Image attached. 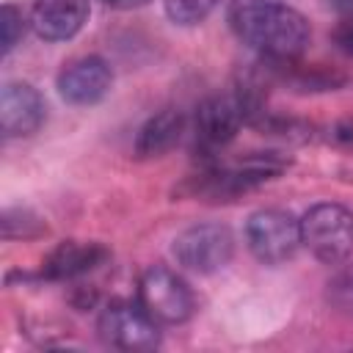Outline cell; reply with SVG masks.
Instances as JSON below:
<instances>
[{"label": "cell", "instance_id": "7", "mask_svg": "<svg viewBox=\"0 0 353 353\" xmlns=\"http://www.w3.org/2000/svg\"><path fill=\"white\" fill-rule=\"evenodd\" d=\"M47 116L41 94L28 83H6L0 94V130L6 138L33 135Z\"/></svg>", "mask_w": 353, "mask_h": 353}, {"label": "cell", "instance_id": "4", "mask_svg": "<svg viewBox=\"0 0 353 353\" xmlns=\"http://www.w3.org/2000/svg\"><path fill=\"white\" fill-rule=\"evenodd\" d=\"M138 303L163 325L185 323L193 314V292L171 268L154 265L138 281Z\"/></svg>", "mask_w": 353, "mask_h": 353}, {"label": "cell", "instance_id": "9", "mask_svg": "<svg viewBox=\"0 0 353 353\" xmlns=\"http://www.w3.org/2000/svg\"><path fill=\"white\" fill-rule=\"evenodd\" d=\"M245 113L248 110L240 97H210L196 110V138L204 146H223L237 135L245 121Z\"/></svg>", "mask_w": 353, "mask_h": 353}, {"label": "cell", "instance_id": "5", "mask_svg": "<svg viewBox=\"0 0 353 353\" xmlns=\"http://www.w3.org/2000/svg\"><path fill=\"white\" fill-rule=\"evenodd\" d=\"M234 237L221 223H196L174 240V256L193 273H215L232 262Z\"/></svg>", "mask_w": 353, "mask_h": 353}, {"label": "cell", "instance_id": "13", "mask_svg": "<svg viewBox=\"0 0 353 353\" xmlns=\"http://www.w3.org/2000/svg\"><path fill=\"white\" fill-rule=\"evenodd\" d=\"M218 0H163V8L171 22L176 25H196L210 17Z\"/></svg>", "mask_w": 353, "mask_h": 353}, {"label": "cell", "instance_id": "15", "mask_svg": "<svg viewBox=\"0 0 353 353\" xmlns=\"http://www.w3.org/2000/svg\"><path fill=\"white\" fill-rule=\"evenodd\" d=\"M334 39H336L339 50H345V52H350V55H353V0H350L347 11L342 14V19H339L336 30H334Z\"/></svg>", "mask_w": 353, "mask_h": 353}, {"label": "cell", "instance_id": "2", "mask_svg": "<svg viewBox=\"0 0 353 353\" xmlns=\"http://www.w3.org/2000/svg\"><path fill=\"white\" fill-rule=\"evenodd\" d=\"M301 243L320 262H342L353 254V210L323 201L301 218Z\"/></svg>", "mask_w": 353, "mask_h": 353}, {"label": "cell", "instance_id": "16", "mask_svg": "<svg viewBox=\"0 0 353 353\" xmlns=\"http://www.w3.org/2000/svg\"><path fill=\"white\" fill-rule=\"evenodd\" d=\"M105 6H110V8H121V11H130V8H141V6H146L149 0H102Z\"/></svg>", "mask_w": 353, "mask_h": 353}, {"label": "cell", "instance_id": "8", "mask_svg": "<svg viewBox=\"0 0 353 353\" xmlns=\"http://www.w3.org/2000/svg\"><path fill=\"white\" fill-rule=\"evenodd\" d=\"M110 83H113V72L97 55L77 58L69 66H63V72L58 74V91L72 105H97L110 91Z\"/></svg>", "mask_w": 353, "mask_h": 353}, {"label": "cell", "instance_id": "1", "mask_svg": "<svg viewBox=\"0 0 353 353\" xmlns=\"http://www.w3.org/2000/svg\"><path fill=\"white\" fill-rule=\"evenodd\" d=\"M234 33L268 58H295L309 44V22L281 0H232Z\"/></svg>", "mask_w": 353, "mask_h": 353}, {"label": "cell", "instance_id": "10", "mask_svg": "<svg viewBox=\"0 0 353 353\" xmlns=\"http://www.w3.org/2000/svg\"><path fill=\"white\" fill-rule=\"evenodd\" d=\"M88 11V0H36L30 28L44 41H66L85 25Z\"/></svg>", "mask_w": 353, "mask_h": 353}, {"label": "cell", "instance_id": "6", "mask_svg": "<svg viewBox=\"0 0 353 353\" xmlns=\"http://www.w3.org/2000/svg\"><path fill=\"white\" fill-rule=\"evenodd\" d=\"M99 334L108 345L121 350H152L160 345L157 320L141 306L130 301H113L99 314Z\"/></svg>", "mask_w": 353, "mask_h": 353}, {"label": "cell", "instance_id": "11", "mask_svg": "<svg viewBox=\"0 0 353 353\" xmlns=\"http://www.w3.org/2000/svg\"><path fill=\"white\" fill-rule=\"evenodd\" d=\"M105 248L97 243H61L47 259H44V276L47 279H77L97 265L105 262Z\"/></svg>", "mask_w": 353, "mask_h": 353}, {"label": "cell", "instance_id": "14", "mask_svg": "<svg viewBox=\"0 0 353 353\" xmlns=\"http://www.w3.org/2000/svg\"><path fill=\"white\" fill-rule=\"evenodd\" d=\"M22 33H25V14H22L17 6L6 3L3 11H0V41H3V55H8V52L17 47V41L22 39Z\"/></svg>", "mask_w": 353, "mask_h": 353}, {"label": "cell", "instance_id": "3", "mask_svg": "<svg viewBox=\"0 0 353 353\" xmlns=\"http://www.w3.org/2000/svg\"><path fill=\"white\" fill-rule=\"evenodd\" d=\"M245 243L251 254L265 265H281L295 256L301 243V221L287 210H256L245 221Z\"/></svg>", "mask_w": 353, "mask_h": 353}, {"label": "cell", "instance_id": "12", "mask_svg": "<svg viewBox=\"0 0 353 353\" xmlns=\"http://www.w3.org/2000/svg\"><path fill=\"white\" fill-rule=\"evenodd\" d=\"M185 130V119L179 110H163L157 116H152L135 138V154L138 157H160L165 154L182 135Z\"/></svg>", "mask_w": 353, "mask_h": 353}]
</instances>
